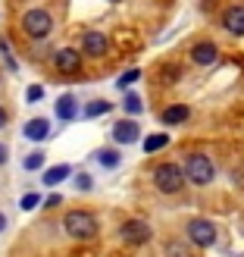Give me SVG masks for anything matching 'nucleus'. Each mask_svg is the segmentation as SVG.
I'll return each instance as SVG.
<instances>
[{
    "label": "nucleus",
    "mask_w": 244,
    "mask_h": 257,
    "mask_svg": "<svg viewBox=\"0 0 244 257\" xmlns=\"http://www.w3.org/2000/svg\"><path fill=\"white\" fill-rule=\"evenodd\" d=\"M63 232H66L72 241H91L100 232V220L91 210H82V207L69 210L66 216H63Z\"/></svg>",
    "instance_id": "nucleus-1"
},
{
    "label": "nucleus",
    "mask_w": 244,
    "mask_h": 257,
    "mask_svg": "<svg viewBox=\"0 0 244 257\" xmlns=\"http://www.w3.org/2000/svg\"><path fill=\"white\" fill-rule=\"evenodd\" d=\"M153 188L163 191V195H178L185 185H188V179H185V170H182V163H172V160H163L153 166Z\"/></svg>",
    "instance_id": "nucleus-2"
},
{
    "label": "nucleus",
    "mask_w": 244,
    "mask_h": 257,
    "mask_svg": "<svg viewBox=\"0 0 244 257\" xmlns=\"http://www.w3.org/2000/svg\"><path fill=\"white\" fill-rule=\"evenodd\" d=\"M182 170H185V179H188L191 185H197V188H207L216 179V166L210 160V154H200V151L188 154L185 163H182Z\"/></svg>",
    "instance_id": "nucleus-3"
},
{
    "label": "nucleus",
    "mask_w": 244,
    "mask_h": 257,
    "mask_svg": "<svg viewBox=\"0 0 244 257\" xmlns=\"http://www.w3.org/2000/svg\"><path fill=\"white\" fill-rule=\"evenodd\" d=\"M22 32L32 38V41H44V38H50V32H54V16H50L47 10L35 7L22 16Z\"/></svg>",
    "instance_id": "nucleus-4"
},
{
    "label": "nucleus",
    "mask_w": 244,
    "mask_h": 257,
    "mask_svg": "<svg viewBox=\"0 0 244 257\" xmlns=\"http://www.w3.org/2000/svg\"><path fill=\"white\" fill-rule=\"evenodd\" d=\"M185 235H188V241L194 248H213L219 232H216V223L213 220H207V216H194V220H188Z\"/></svg>",
    "instance_id": "nucleus-5"
},
{
    "label": "nucleus",
    "mask_w": 244,
    "mask_h": 257,
    "mask_svg": "<svg viewBox=\"0 0 244 257\" xmlns=\"http://www.w3.org/2000/svg\"><path fill=\"white\" fill-rule=\"evenodd\" d=\"M119 238L125 241V245H132V248H141V245H147V241L153 238V229L144 220H125L119 226Z\"/></svg>",
    "instance_id": "nucleus-6"
},
{
    "label": "nucleus",
    "mask_w": 244,
    "mask_h": 257,
    "mask_svg": "<svg viewBox=\"0 0 244 257\" xmlns=\"http://www.w3.org/2000/svg\"><path fill=\"white\" fill-rule=\"evenodd\" d=\"M82 60H85V54L79 47H60L54 54V66H57L60 75H79L82 72Z\"/></svg>",
    "instance_id": "nucleus-7"
},
{
    "label": "nucleus",
    "mask_w": 244,
    "mask_h": 257,
    "mask_svg": "<svg viewBox=\"0 0 244 257\" xmlns=\"http://www.w3.org/2000/svg\"><path fill=\"white\" fill-rule=\"evenodd\" d=\"M82 54L85 57H94V60H100V57H107L110 54V38L104 35V32H85V38H82Z\"/></svg>",
    "instance_id": "nucleus-8"
},
{
    "label": "nucleus",
    "mask_w": 244,
    "mask_h": 257,
    "mask_svg": "<svg viewBox=\"0 0 244 257\" xmlns=\"http://www.w3.org/2000/svg\"><path fill=\"white\" fill-rule=\"evenodd\" d=\"M110 135H113V141H116V145L128 148V145H135V141H141V125H138L135 119H119V122H113Z\"/></svg>",
    "instance_id": "nucleus-9"
},
{
    "label": "nucleus",
    "mask_w": 244,
    "mask_h": 257,
    "mask_svg": "<svg viewBox=\"0 0 244 257\" xmlns=\"http://www.w3.org/2000/svg\"><path fill=\"white\" fill-rule=\"evenodd\" d=\"M22 138L35 141V145L47 141V138H50V119H47V116H35V119H29V122L22 125Z\"/></svg>",
    "instance_id": "nucleus-10"
},
{
    "label": "nucleus",
    "mask_w": 244,
    "mask_h": 257,
    "mask_svg": "<svg viewBox=\"0 0 244 257\" xmlns=\"http://www.w3.org/2000/svg\"><path fill=\"white\" fill-rule=\"evenodd\" d=\"M222 29L228 35H235V38L244 35V7L241 4H232V7L222 13Z\"/></svg>",
    "instance_id": "nucleus-11"
},
{
    "label": "nucleus",
    "mask_w": 244,
    "mask_h": 257,
    "mask_svg": "<svg viewBox=\"0 0 244 257\" xmlns=\"http://www.w3.org/2000/svg\"><path fill=\"white\" fill-rule=\"evenodd\" d=\"M191 60H194L197 66H213V63L219 60V47H216L213 41H197L194 47H191Z\"/></svg>",
    "instance_id": "nucleus-12"
},
{
    "label": "nucleus",
    "mask_w": 244,
    "mask_h": 257,
    "mask_svg": "<svg viewBox=\"0 0 244 257\" xmlns=\"http://www.w3.org/2000/svg\"><path fill=\"white\" fill-rule=\"evenodd\" d=\"M191 119V107L188 104H172V107H166L163 113H160V122L166 125V128H175V125H182V122H188Z\"/></svg>",
    "instance_id": "nucleus-13"
},
{
    "label": "nucleus",
    "mask_w": 244,
    "mask_h": 257,
    "mask_svg": "<svg viewBox=\"0 0 244 257\" xmlns=\"http://www.w3.org/2000/svg\"><path fill=\"white\" fill-rule=\"evenodd\" d=\"M75 116H79V100H75V94H63L57 100V119L60 122H72Z\"/></svg>",
    "instance_id": "nucleus-14"
},
{
    "label": "nucleus",
    "mask_w": 244,
    "mask_h": 257,
    "mask_svg": "<svg viewBox=\"0 0 244 257\" xmlns=\"http://www.w3.org/2000/svg\"><path fill=\"white\" fill-rule=\"evenodd\" d=\"M69 176H72V166H69V163H57V166H44L41 182H44L47 188H54V185H60L63 179H69Z\"/></svg>",
    "instance_id": "nucleus-15"
},
{
    "label": "nucleus",
    "mask_w": 244,
    "mask_h": 257,
    "mask_svg": "<svg viewBox=\"0 0 244 257\" xmlns=\"http://www.w3.org/2000/svg\"><path fill=\"white\" fill-rule=\"evenodd\" d=\"M94 160L104 166V170H116V166L122 163V154L116 148H100V151H94Z\"/></svg>",
    "instance_id": "nucleus-16"
},
{
    "label": "nucleus",
    "mask_w": 244,
    "mask_h": 257,
    "mask_svg": "<svg viewBox=\"0 0 244 257\" xmlns=\"http://www.w3.org/2000/svg\"><path fill=\"white\" fill-rule=\"evenodd\" d=\"M44 166H47V154L41 148L29 151V154H25V160H22V170L25 173H38V170H44Z\"/></svg>",
    "instance_id": "nucleus-17"
},
{
    "label": "nucleus",
    "mask_w": 244,
    "mask_h": 257,
    "mask_svg": "<svg viewBox=\"0 0 244 257\" xmlns=\"http://www.w3.org/2000/svg\"><path fill=\"white\" fill-rule=\"evenodd\" d=\"M110 110H113V104L100 97V100H91V104L82 110V116H85V119H97V116H104V113H110Z\"/></svg>",
    "instance_id": "nucleus-18"
},
{
    "label": "nucleus",
    "mask_w": 244,
    "mask_h": 257,
    "mask_svg": "<svg viewBox=\"0 0 244 257\" xmlns=\"http://www.w3.org/2000/svg\"><path fill=\"white\" fill-rule=\"evenodd\" d=\"M141 145H144V154H157V151H163L166 145H169V135H166V132H157V135H147L144 141H141Z\"/></svg>",
    "instance_id": "nucleus-19"
},
{
    "label": "nucleus",
    "mask_w": 244,
    "mask_h": 257,
    "mask_svg": "<svg viewBox=\"0 0 244 257\" xmlns=\"http://www.w3.org/2000/svg\"><path fill=\"white\" fill-rule=\"evenodd\" d=\"M122 110L128 113V116H138V113L144 110V100H141L135 91H125V94H122Z\"/></svg>",
    "instance_id": "nucleus-20"
},
{
    "label": "nucleus",
    "mask_w": 244,
    "mask_h": 257,
    "mask_svg": "<svg viewBox=\"0 0 244 257\" xmlns=\"http://www.w3.org/2000/svg\"><path fill=\"white\" fill-rule=\"evenodd\" d=\"M138 79H141V72L138 69H128V72H122L119 79H116V88H119V91H125V88H132Z\"/></svg>",
    "instance_id": "nucleus-21"
},
{
    "label": "nucleus",
    "mask_w": 244,
    "mask_h": 257,
    "mask_svg": "<svg viewBox=\"0 0 244 257\" xmlns=\"http://www.w3.org/2000/svg\"><path fill=\"white\" fill-rule=\"evenodd\" d=\"M75 188H79V191H91L94 188L91 173H75Z\"/></svg>",
    "instance_id": "nucleus-22"
},
{
    "label": "nucleus",
    "mask_w": 244,
    "mask_h": 257,
    "mask_svg": "<svg viewBox=\"0 0 244 257\" xmlns=\"http://www.w3.org/2000/svg\"><path fill=\"white\" fill-rule=\"evenodd\" d=\"M0 54H4V60H7V66H10L13 72L19 69V63H16V57L10 54V44H7V38H0Z\"/></svg>",
    "instance_id": "nucleus-23"
},
{
    "label": "nucleus",
    "mask_w": 244,
    "mask_h": 257,
    "mask_svg": "<svg viewBox=\"0 0 244 257\" xmlns=\"http://www.w3.org/2000/svg\"><path fill=\"white\" fill-rule=\"evenodd\" d=\"M38 204H41V195H35V191H29V195H22L19 207H22V210H35Z\"/></svg>",
    "instance_id": "nucleus-24"
},
{
    "label": "nucleus",
    "mask_w": 244,
    "mask_h": 257,
    "mask_svg": "<svg viewBox=\"0 0 244 257\" xmlns=\"http://www.w3.org/2000/svg\"><path fill=\"white\" fill-rule=\"evenodd\" d=\"M41 97H44V88L41 85H32L29 91H25V100H29V104H38Z\"/></svg>",
    "instance_id": "nucleus-25"
},
{
    "label": "nucleus",
    "mask_w": 244,
    "mask_h": 257,
    "mask_svg": "<svg viewBox=\"0 0 244 257\" xmlns=\"http://www.w3.org/2000/svg\"><path fill=\"white\" fill-rule=\"evenodd\" d=\"M166 257H185V248L175 245V241H169V245H166Z\"/></svg>",
    "instance_id": "nucleus-26"
},
{
    "label": "nucleus",
    "mask_w": 244,
    "mask_h": 257,
    "mask_svg": "<svg viewBox=\"0 0 244 257\" xmlns=\"http://www.w3.org/2000/svg\"><path fill=\"white\" fill-rule=\"evenodd\" d=\"M44 204H47V210H54V207H60V204H63V198H60V195H50Z\"/></svg>",
    "instance_id": "nucleus-27"
},
{
    "label": "nucleus",
    "mask_w": 244,
    "mask_h": 257,
    "mask_svg": "<svg viewBox=\"0 0 244 257\" xmlns=\"http://www.w3.org/2000/svg\"><path fill=\"white\" fill-rule=\"evenodd\" d=\"M7 160H10V148L4 145V141H0V166H4Z\"/></svg>",
    "instance_id": "nucleus-28"
},
{
    "label": "nucleus",
    "mask_w": 244,
    "mask_h": 257,
    "mask_svg": "<svg viewBox=\"0 0 244 257\" xmlns=\"http://www.w3.org/2000/svg\"><path fill=\"white\" fill-rule=\"evenodd\" d=\"M7 122H10V113H7V110H4V107H0V128H4V125H7Z\"/></svg>",
    "instance_id": "nucleus-29"
},
{
    "label": "nucleus",
    "mask_w": 244,
    "mask_h": 257,
    "mask_svg": "<svg viewBox=\"0 0 244 257\" xmlns=\"http://www.w3.org/2000/svg\"><path fill=\"white\" fill-rule=\"evenodd\" d=\"M4 232H7V213L0 210V235H4Z\"/></svg>",
    "instance_id": "nucleus-30"
},
{
    "label": "nucleus",
    "mask_w": 244,
    "mask_h": 257,
    "mask_svg": "<svg viewBox=\"0 0 244 257\" xmlns=\"http://www.w3.org/2000/svg\"><path fill=\"white\" fill-rule=\"evenodd\" d=\"M110 4H122V0H110Z\"/></svg>",
    "instance_id": "nucleus-31"
}]
</instances>
